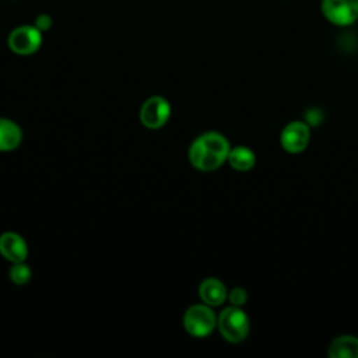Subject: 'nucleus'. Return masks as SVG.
Returning <instances> with one entry per match:
<instances>
[{"instance_id": "nucleus-8", "label": "nucleus", "mask_w": 358, "mask_h": 358, "mask_svg": "<svg viewBox=\"0 0 358 358\" xmlns=\"http://www.w3.org/2000/svg\"><path fill=\"white\" fill-rule=\"evenodd\" d=\"M0 255L11 263L25 262L28 257V245L20 234L13 231L3 232L0 235Z\"/></svg>"}, {"instance_id": "nucleus-7", "label": "nucleus", "mask_w": 358, "mask_h": 358, "mask_svg": "<svg viewBox=\"0 0 358 358\" xmlns=\"http://www.w3.org/2000/svg\"><path fill=\"white\" fill-rule=\"evenodd\" d=\"M310 141V129L306 122L292 120L284 126L280 134L281 147L289 154H299L306 150Z\"/></svg>"}, {"instance_id": "nucleus-12", "label": "nucleus", "mask_w": 358, "mask_h": 358, "mask_svg": "<svg viewBox=\"0 0 358 358\" xmlns=\"http://www.w3.org/2000/svg\"><path fill=\"white\" fill-rule=\"evenodd\" d=\"M227 162L231 165L232 169L238 172H246L255 166L256 155L249 147L236 145V147H231Z\"/></svg>"}, {"instance_id": "nucleus-10", "label": "nucleus", "mask_w": 358, "mask_h": 358, "mask_svg": "<svg viewBox=\"0 0 358 358\" xmlns=\"http://www.w3.org/2000/svg\"><path fill=\"white\" fill-rule=\"evenodd\" d=\"M21 141V127L7 117H0V152H8L18 148Z\"/></svg>"}, {"instance_id": "nucleus-13", "label": "nucleus", "mask_w": 358, "mask_h": 358, "mask_svg": "<svg viewBox=\"0 0 358 358\" xmlns=\"http://www.w3.org/2000/svg\"><path fill=\"white\" fill-rule=\"evenodd\" d=\"M8 275L15 285H25L27 282H29L32 277V271L25 262H18V263H13Z\"/></svg>"}, {"instance_id": "nucleus-2", "label": "nucleus", "mask_w": 358, "mask_h": 358, "mask_svg": "<svg viewBox=\"0 0 358 358\" xmlns=\"http://www.w3.org/2000/svg\"><path fill=\"white\" fill-rule=\"evenodd\" d=\"M217 327L220 334L229 343L243 341L250 329L249 317L241 306H228L217 317Z\"/></svg>"}, {"instance_id": "nucleus-6", "label": "nucleus", "mask_w": 358, "mask_h": 358, "mask_svg": "<svg viewBox=\"0 0 358 358\" xmlns=\"http://www.w3.org/2000/svg\"><path fill=\"white\" fill-rule=\"evenodd\" d=\"M322 13L334 25H351L358 20V0H322Z\"/></svg>"}, {"instance_id": "nucleus-11", "label": "nucleus", "mask_w": 358, "mask_h": 358, "mask_svg": "<svg viewBox=\"0 0 358 358\" xmlns=\"http://www.w3.org/2000/svg\"><path fill=\"white\" fill-rule=\"evenodd\" d=\"M329 355L331 358H358V337L351 334H343L329 345Z\"/></svg>"}, {"instance_id": "nucleus-4", "label": "nucleus", "mask_w": 358, "mask_h": 358, "mask_svg": "<svg viewBox=\"0 0 358 358\" xmlns=\"http://www.w3.org/2000/svg\"><path fill=\"white\" fill-rule=\"evenodd\" d=\"M138 117L144 127L151 130L161 129L171 117V105L164 96H150L143 102Z\"/></svg>"}, {"instance_id": "nucleus-5", "label": "nucleus", "mask_w": 358, "mask_h": 358, "mask_svg": "<svg viewBox=\"0 0 358 358\" xmlns=\"http://www.w3.org/2000/svg\"><path fill=\"white\" fill-rule=\"evenodd\" d=\"M8 48L21 56H28L39 50L42 45V31L35 25H21L8 35Z\"/></svg>"}, {"instance_id": "nucleus-15", "label": "nucleus", "mask_w": 358, "mask_h": 358, "mask_svg": "<svg viewBox=\"0 0 358 358\" xmlns=\"http://www.w3.org/2000/svg\"><path fill=\"white\" fill-rule=\"evenodd\" d=\"M35 27L38 29H41L42 32L43 31H48L50 27H52V18L48 15V14H41L36 17L35 20Z\"/></svg>"}, {"instance_id": "nucleus-14", "label": "nucleus", "mask_w": 358, "mask_h": 358, "mask_svg": "<svg viewBox=\"0 0 358 358\" xmlns=\"http://www.w3.org/2000/svg\"><path fill=\"white\" fill-rule=\"evenodd\" d=\"M227 299L229 301L231 305H234V306H241V308H242V306L246 303V301H248V292H246V289L242 288V287H235V288H232L231 291H228Z\"/></svg>"}, {"instance_id": "nucleus-1", "label": "nucleus", "mask_w": 358, "mask_h": 358, "mask_svg": "<svg viewBox=\"0 0 358 358\" xmlns=\"http://www.w3.org/2000/svg\"><path fill=\"white\" fill-rule=\"evenodd\" d=\"M229 150L231 144L224 134L206 131L190 144L189 161L197 171L213 172L227 161Z\"/></svg>"}, {"instance_id": "nucleus-3", "label": "nucleus", "mask_w": 358, "mask_h": 358, "mask_svg": "<svg viewBox=\"0 0 358 358\" xmlns=\"http://www.w3.org/2000/svg\"><path fill=\"white\" fill-rule=\"evenodd\" d=\"M217 315L213 310V306L207 303H196L186 309L183 315V327L185 330L197 338L210 336L217 327Z\"/></svg>"}, {"instance_id": "nucleus-9", "label": "nucleus", "mask_w": 358, "mask_h": 358, "mask_svg": "<svg viewBox=\"0 0 358 358\" xmlns=\"http://www.w3.org/2000/svg\"><path fill=\"white\" fill-rule=\"evenodd\" d=\"M200 299L210 306H220L225 302L228 296V289L225 284L214 277L204 278L199 287Z\"/></svg>"}]
</instances>
